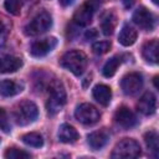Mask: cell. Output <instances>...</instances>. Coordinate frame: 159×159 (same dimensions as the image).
<instances>
[{"label":"cell","instance_id":"11","mask_svg":"<svg viewBox=\"0 0 159 159\" xmlns=\"http://www.w3.org/2000/svg\"><path fill=\"white\" fill-rule=\"evenodd\" d=\"M114 122L119 127H122L124 129H129V128H133L134 125H137L138 119L133 111H130L128 107L122 106L114 113Z\"/></svg>","mask_w":159,"mask_h":159},{"label":"cell","instance_id":"4","mask_svg":"<svg viewBox=\"0 0 159 159\" xmlns=\"http://www.w3.org/2000/svg\"><path fill=\"white\" fill-rule=\"evenodd\" d=\"M102 2L103 0H86L73 14V24L77 26H87L91 24L94 12Z\"/></svg>","mask_w":159,"mask_h":159},{"label":"cell","instance_id":"6","mask_svg":"<svg viewBox=\"0 0 159 159\" xmlns=\"http://www.w3.org/2000/svg\"><path fill=\"white\" fill-rule=\"evenodd\" d=\"M14 117H15V120L17 124L26 125V124L36 120V118L39 117V108L32 101L25 99L17 104V107L14 112Z\"/></svg>","mask_w":159,"mask_h":159},{"label":"cell","instance_id":"7","mask_svg":"<svg viewBox=\"0 0 159 159\" xmlns=\"http://www.w3.org/2000/svg\"><path fill=\"white\" fill-rule=\"evenodd\" d=\"M75 117L80 123H82L84 125H92L99 120L101 113L93 104L81 103L75 109Z\"/></svg>","mask_w":159,"mask_h":159},{"label":"cell","instance_id":"19","mask_svg":"<svg viewBox=\"0 0 159 159\" xmlns=\"http://www.w3.org/2000/svg\"><path fill=\"white\" fill-rule=\"evenodd\" d=\"M142 55L147 62L157 63L158 62V41L155 39L147 41L142 47Z\"/></svg>","mask_w":159,"mask_h":159},{"label":"cell","instance_id":"15","mask_svg":"<svg viewBox=\"0 0 159 159\" xmlns=\"http://www.w3.org/2000/svg\"><path fill=\"white\" fill-rule=\"evenodd\" d=\"M22 66V60L12 55L0 56V73H11L20 70Z\"/></svg>","mask_w":159,"mask_h":159},{"label":"cell","instance_id":"26","mask_svg":"<svg viewBox=\"0 0 159 159\" xmlns=\"http://www.w3.org/2000/svg\"><path fill=\"white\" fill-rule=\"evenodd\" d=\"M4 6H5V9L7 10V12H10L11 15L17 16V15H20V12H21L22 2H21V0H5Z\"/></svg>","mask_w":159,"mask_h":159},{"label":"cell","instance_id":"29","mask_svg":"<svg viewBox=\"0 0 159 159\" xmlns=\"http://www.w3.org/2000/svg\"><path fill=\"white\" fill-rule=\"evenodd\" d=\"M84 37H86V40H94L98 37V31L96 29H89L86 31Z\"/></svg>","mask_w":159,"mask_h":159},{"label":"cell","instance_id":"3","mask_svg":"<svg viewBox=\"0 0 159 159\" xmlns=\"http://www.w3.org/2000/svg\"><path fill=\"white\" fill-rule=\"evenodd\" d=\"M142 154V148L139 143L132 138H124L116 144L111 157L114 159H133Z\"/></svg>","mask_w":159,"mask_h":159},{"label":"cell","instance_id":"1","mask_svg":"<svg viewBox=\"0 0 159 159\" xmlns=\"http://www.w3.org/2000/svg\"><path fill=\"white\" fill-rule=\"evenodd\" d=\"M48 93H50V97L46 103L47 113L50 116H55L61 111V108L66 104V101H67L66 91L62 82L58 80L51 81L48 86Z\"/></svg>","mask_w":159,"mask_h":159},{"label":"cell","instance_id":"5","mask_svg":"<svg viewBox=\"0 0 159 159\" xmlns=\"http://www.w3.org/2000/svg\"><path fill=\"white\" fill-rule=\"evenodd\" d=\"M51 26H52L51 15L47 11H41L24 27V32L26 36H37L50 30Z\"/></svg>","mask_w":159,"mask_h":159},{"label":"cell","instance_id":"23","mask_svg":"<svg viewBox=\"0 0 159 159\" xmlns=\"http://www.w3.org/2000/svg\"><path fill=\"white\" fill-rule=\"evenodd\" d=\"M22 142L29 145V147H34V148H40L43 145V138L40 133L37 132H30V133H26L21 137Z\"/></svg>","mask_w":159,"mask_h":159},{"label":"cell","instance_id":"8","mask_svg":"<svg viewBox=\"0 0 159 159\" xmlns=\"http://www.w3.org/2000/svg\"><path fill=\"white\" fill-rule=\"evenodd\" d=\"M120 88L127 96H135L143 88V76L138 72H130L123 76Z\"/></svg>","mask_w":159,"mask_h":159},{"label":"cell","instance_id":"10","mask_svg":"<svg viewBox=\"0 0 159 159\" xmlns=\"http://www.w3.org/2000/svg\"><path fill=\"white\" fill-rule=\"evenodd\" d=\"M57 45L56 37H46L42 40H37L31 43L30 46V53L34 57H43L47 53H50Z\"/></svg>","mask_w":159,"mask_h":159},{"label":"cell","instance_id":"13","mask_svg":"<svg viewBox=\"0 0 159 159\" xmlns=\"http://www.w3.org/2000/svg\"><path fill=\"white\" fill-rule=\"evenodd\" d=\"M109 140V132L103 128L99 130H94L87 135V143L93 150L102 149Z\"/></svg>","mask_w":159,"mask_h":159},{"label":"cell","instance_id":"2","mask_svg":"<svg viewBox=\"0 0 159 159\" xmlns=\"http://www.w3.org/2000/svg\"><path fill=\"white\" fill-rule=\"evenodd\" d=\"M60 65L75 76H81L87 66V56L80 50H71L63 53L60 60Z\"/></svg>","mask_w":159,"mask_h":159},{"label":"cell","instance_id":"12","mask_svg":"<svg viewBox=\"0 0 159 159\" xmlns=\"http://www.w3.org/2000/svg\"><path fill=\"white\" fill-rule=\"evenodd\" d=\"M138 111L144 116H152L154 114L157 109V97L152 92H145L137 103Z\"/></svg>","mask_w":159,"mask_h":159},{"label":"cell","instance_id":"18","mask_svg":"<svg viewBox=\"0 0 159 159\" xmlns=\"http://www.w3.org/2000/svg\"><path fill=\"white\" fill-rule=\"evenodd\" d=\"M93 98L102 106H108L112 99V91L107 84H97L92 89Z\"/></svg>","mask_w":159,"mask_h":159},{"label":"cell","instance_id":"32","mask_svg":"<svg viewBox=\"0 0 159 159\" xmlns=\"http://www.w3.org/2000/svg\"><path fill=\"white\" fill-rule=\"evenodd\" d=\"M154 84H155V88H158L159 86H158V76H155L154 77Z\"/></svg>","mask_w":159,"mask_h":159},{"label":"cell","instance_id":"24","mask_svg":"<svg viewBox=\"0 0 159 159\" xmlns=\"http://www.w3.org/2000/svg\"><path fill=\"white\" fill-rule=\"evenodd\" d=\"M11 21L2 14H0V47L6 42L7 36L11 31Z\"/></svg>","mask_w":159,"mask_h":159},{"label":"cell","instance_id":"14","mask_svg":"<svg viewBox=\"0 0 159 159\" xmlns=\"http://www.w3.org/2000/svg\"><path fill=\"white\" fill-rule=\"evenodd\" d=\"M99 24H101V30L104 35H112L114 32V29L117 26V22H118V19H117V15L113 10H106L101 14L99 16Z\"/></svg>","mask_w":159,"mask_h":159},{"label":"cell","instance_id":"27","mask_svg":"<svg viewBox=\"0 0 159 159\" xmlns=\"http://www.w3.org/2000/svg\"><path fill=\"white\" fill-rule=\"evenodd\" d=\"M111 41H97L92 45V51L96 53V55H104L107 53L109 50H111Z\"/></svg>","mask_w":159,"mask_h":159},{"label":"cell","instance_id":"22","mask_svg":"<svg viewBox=\"0 0 159 159\" xmlns=\"http://www.w3.org/2000/svg\"><path fill=\"white\" fill-rule=\"evenodd\" d=\"M158 133L155 130H149L144 134V142L148 147V149L153 153V155L157 158L159 153V140H158Z\"/></svg>","mask_w":159,"mask_h":159},{"label":"cell","instance_id":"31","mask_svg":"<svg viewBox=\"0 0 159 159\" xmlns=\"http://www.w3.org/2000/svg\"><path fill=\"white\" fill-rule=\"evenodd\" d=\"M72 2H73V0H60V4H61L62 6H65V7H66V6H70Z\"/></svg>","mask_w":159,"mask_h":159},{"label":"cell","instance_id":"33","mask_svg":"<svg viewBox=\"0 0 159 159\" xmlns=\"http://www.w3.org/2000/svg\"><path fill=\"white\" fill-rule=\"evenodd\" d=\"M153 2H154V4H155V5H157V4H158V2H159V0H153Z\"/></svg>","mask_w":159,"mask_h":159},{"label":"cell","instance_id":"17","mask_svg":"<svg viewBox=\"0 0 159 159\" xmlns=\"http://www.w3.org/2000/svg\"><path fill=\"white\" fill-rule=\"evenodd\" d=\"M137 36H138L137 30H135L132 25L124 24V25L122 26L120 31H119L118 41H119V43H120L122 46L128 47V46H132V45L137 41Z\"/></svg>","mask_w":159,"mask_h":159},{"label":"cell","instance_id":"30","mask_svg":"<svg viewBox=\"0 0 159 159\" xmlns=\"http://www.w3.org/2000/svg\"><path fill=\"white\" fill-rule=\"evenodd\" d=\"M123 4H124V6H125V9H129V7L133 6L134 0H123Z\"/></svg>","mask_w":159,"mask_h":159},{"label":"cell","instance_id":"20","mask_svg":"<svg viewBox=\"0 0 159 159\" xmlns=\"http://www.w3.org/2000/svg\"><path fill=\"white\" fill-rule=\"evenodd\" d=\"M24 89V84L12 80H4L0 82V94L4 97H11L20 93Z\"/></svg>","mask_w":159,"mask_h":159},{"label":"cell","instance_id":"16","mask_svg":"<svg viewBox=\"0 0 159 159\" xmlns=\"http://www.w3.org/2000/svg\"><path fill=\"white\" fill-rule=\"evenodd\" d=\"M57 137H58V140L62 142V143H75L80 139V134L77 132V129L71 125V124H67V123H63L60 125L58 128V132H57Z\"/></svg>","mask_w":159,"mask_h":159},{"label":"cell","instance_id":"25","mask_svg":"<svg viewBox=\"0 0 159 159\" xmlns=\"http://www.w3.org/2000/svg\"><path fill=\"white\" fill-rule=\"evenodd\" d=\"M4 157L6 159H26V158H30V153L25 152V150H21V149H16V148H9Z\"/></svg>","mask_w":159,"mask_h":159},{"label":"cell","instance_id":"28","mask_svg":"<svg viewBox=\"0 0 159 159\" xmlns=\"http://www.w3.org/2000/svg\"><path fill=\"white\" fill-rule=\"evenodd\" d=\"M0 129L5 133H10V130H11V125H10L7 114L4 108H0Z\"/></svg>","mask_w":159,"mask_h":159},{"label":"cell","instance_id":"21","mask_svg":"<svg viewBox=\"0 0 159 159\" xmlns=\"http://www.w3.org/2000/svg\"><path fill=\"white\" fill-rule=\"evenodd\" d=\"M120 62H122V57H120L119 55H116V56L111 57V58L104 63V66H103V68H102L103 76L107 77V78L114 76V73L117 72V70H118Z\"/></svg>","mask_w":159,"mask_h":159},{"label":"cell","instance_id":"9","mask_svg":"<svg viewBox=\"0 0 159 159\" xmlns=\"http://www.w3.org/2000/svg\"><path fill=\"white\" fill-rule=\"evenodd\" d=\"M132 20L137 26H139L142 30H145V31H152L155 27V17H154V15L144 6L138 7L133 12Z\"/></svg>","mask_w":159,"mask_h":159}]
</instances>
